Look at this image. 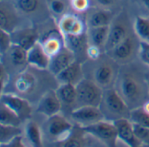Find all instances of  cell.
Returning <instances> with one entry per match:
<instances>
[{"label": "cell", "mask_w": 149, "mask_h": 147, "mask_svg": "<svg viewBox=\"0 0 149 147\" xmlns=\"http://www.w3.org/2000/svg\"><path fill=\"white\" fill-rule=\"evenodd\" d=\"M104 119L110 122H115L118 119H129L131 109L125 101L121 98L116 88L110 87L104 89L103 97L99 105Z\"/></svg>", "instance_id": "7a4b0ae2"}, {"label": "cell", "mask_w": 149, "mask_h": 147, "mask_svg": "<svg viewBox=\"0 0 149 147\" xmlns=\"http://www.w3.org/2000/svg\"><path fill=\"white\" fill-rule=\"evenodd\" d=\"M27 62L29 66L40 70H45L48 69L50 57L47 55L40 41L27 50Z\"/></svg>", "instance_id": "e0dca14e"}, {"label": "cell", "mask_w": 149, "mask_h": 147, "mask_svg": "<svg viewBox=\"0 0 149 147\" xmlns=\"http://www.w3.org/2000/svg\"><path fill=\"white\" fill-rule=\"evenodd\" d=\"M76 87L77 102L74 108L82 106L99 107L102 101L104 89H102L95 81L83 79L76 85Z\"/></svg>", "instance_id": "3957f363"}, {"label": "cell", "mask_w": 149, "mask_h": 147, "mask_svg": "<svg viewBox=\"0 0 149 147\" xmlns=\"http://www.w3.org/2000/svg\"><path fill=\"white\" fill-rule=\"evenodd\" d=\"M6 87V84H4L3 82H0V100H1L2 95H3L4 93H5Z\"/></svg>", "instance_id": "b9f144b4"}, {"label": "cell", "mask_w": 149, "mask_h": 147, "mask_svg": "<svg viewBox=\"0 0 149 147\" xmlns=\"http://www.w3.org/2000/svg\"><path fill=\"white\" fill-rule=\"evenodd\" d=\"M22 121L6 105L0 101V123L6 125L20 126Z\"/></svg>", "instance_id": "4dcf8cb0"}, {"label": "cell", "mask_w": 149, "mask_h": 147, "mask_svg": "<svg viewBox=\"0 0 149 147\" xmlns=\"http://www.w3.org/2000/svg\"><path fill=\"white\" fill-rule=\"evenodd\" d=\"M118 132V138L128 147H141V143L138 140L133 130V125L127 118L118 119L113 122Z\"/></svg>", "instance_id": "7c38bea8"}, {"label": "cell", "mask_w": 149, "mask_h": 147, "mask_svg": "<svg viewBox=\"0 0 149 147\" xmlns=\"http://www.w3.org/2000/svg\"><path fill=\"white\" fill-rule=\"evenodd\" d=\"M139 56L141 62L149 67V41H140L139 43Z\"/></svg>", "instance_id": "836d02e7"}, {"label": "cell", "mask_w": 149, "mask_h": 147, "mask_svg": "<svg viewBox=\"0 0 149 147\" xmlns=\"http://www.w3.org/2000/svg\"><path fill=\"white\" fill-rule=\"evenodd\" d=\"M74 60H76L74 59V54L64 46L60 52L50 58L47 70H49L55 77L61 70L71 64Z\"/></svg>", "instance_id": "5bb4252c"}, {"label": "cell", "mask_w": 149, "mask_h": 147, "mask_svg": "<svg viewBox=\"0 0 149 147\" xmlns=\"http://www.w3.org/2000/svg\"><path fill=\"white\" fill-rule=\"evenodd\" d=\"M86 54L87 56L92 59V60H97L99 58L100 54H101V49L94 45H91L89 44V46L86 49Z\"/></svg>", "instance_id": "f35d334b"}, {"label": "cell", "mask_w": 149, "mask_h": 147, "mask_svg": "<svg viewBox=\"0 0 149 147\" xmlns=\"http://www.w3.org/2000/svg\"><path fill=\"white\" fill-rule=\"evenodd\" d=\"M116 90L131 110L142 107L149 100L145 79L141 80L132 72H123L119 76Z\"/></svg>", "instance_id": "6da1fadb"}, {"label": "cell", "mask_w": 149, "mask_h": 147, "mask_svg": "<svg viewBox=\"0 0 149 147\" xmlns=\"http://www.w3.org/2000/svg\"><path fill=\"white\" fill-rule=\"evenodd\" d=\"M129 120L133 124L149 128V113H147L143 107L132 109L130 112Z\"/></svg>", "instance_id": "1f68e13d"}, {"label": "cell", "mask_w": 149, "mask_h": 147, "mask_svg": "<svg viewBox=\"0 0 149 147\" xmlns=\"http://www.w3.org/2000/svg\"><path fill=\"white\" fill-rule=\"evenodd\" d=\"M10 79H13V86L14 87L15 92L13 94H18L21 97L22 95L29 94L36 87L37 80L35 76L26 70L16 76L11 77Z\"/></svg>", "instance_id": "4fadbf2b"}, {"label": "cell", "mask_w": 149, "mask_h": 147, "mask_svg": "<svg viewBox=\"0 0 149 147\" xmlns=\"http://www.w3.org/2000/svg\"><path fill=\"white\" fill-rule=\"evenodd\" d=\"M2 55H3V54H2V52L0 51V61H1V59H2Z\"/></svg>", "instance_id": "bcb514c9"}, {"label": "cell", "mask_w": 149, "mask_h": 147, "mask_svg": "<svg viewBox=\"0 0 149 147\" xmlns=\"http://www.w3.org/2000/svg\"><path fill=\"white\" fill-rule=\"evenodd\" d=\"M13 3L21 15L33 16L41 10L43 0H15Z\"/></svg>", "instance_id": "83f0119b"}, {"label": "cell", "mask_w": 149, "mask_h": 147, "mask_svg": "<svg viewBox=\"0 0 149 147\" xmlns=\"http://www.w3.org/2000/svg\"><path fill=\"white\" fill-rule=\"evenodd\" d=\"M133 29L136 35L143 41H149V18L137 16L134 20Z\"/></svg>", "instance_id": "f546056e"}, {"label": "cell", "mask_w": 149, "mask_h": 147, "mask_svg": "<svg viewBox=\"0 0 149 147\" xmlns=\"http://www.w3.org/2000/svg\"><path fill=\"white\" fill-rule=\"evenodd\" d=\"M71 119L80 127H86L105 120L99 107L82 106L74 108L70 112Z\"/></svg>", "instance_id": "ba28073f"}, {"label": "cell", "mask_w": 149, "mask_h": 147, "mask_svg": "<svg viewBox=\"0 0 149 147\" xmlns=\"http://www.w3.org/2000/svg\"><path fill=\"white\" fill-rule=\"evenodd\" d=\"M56 94L62 106H76L77 87L73 84H60L55 90Z\"/></svg>", "instance_id": "603a6c76"}, {"label": "cell", "mask_w": 149, "mask_h": 147, "mask_svg": "<svg viewBox=\"0 0 149 147\" xmlns=\"http://www.w3.org/2000/svg\"><path fill=\"white\" fill-rule=\"evenodd\" d=\"M85 135L86 132L77 125L67 139L59 143V147H86Z\"/></svg>", "instance_id": "4316f807"}, {"label": "cell", "mask_w": 149, "mask_h": 147, "mask_svg": "<svg viewBox=\"0 0 149 147\" xmlns=\"http://www.w3.org/2000/svg\"><path fill=\"white\" fill-rule=\"evenodd\" d=\"M12 44L11 34L0 27V51L5 53Z\"/></svg>", "instance_id": "d590c367"}, {"label": "cell", "mask_w": 149, "mask_h": 147, "mask_svg": "<svg viewBox=\"0 0 149 147\" xmlns=\"http://www.w3.org/2000/svg\"><path fill=\"white\" fill-rule=\"evenodd\" d=\"M86 134H89L102 142L106 147H117L118 132L113 122L103 120L97 123L81 127Z\"/></svg>", "instance_id": "8992f818"}, {"label": "cell", "mask_w": 149, "mask_h": 147, "mask_svg": "<svg viewBox=\"0 0 149 147\" xmlns=\"http://www.w3.org/2000/svg\"><path fill=\"white\" fill-rule=\"evenodd\" d=\"M12 43L29 50L40 40L38 31L32 27H21L11 34Z\"/></svg>", "instance_id": "30bf717a"}, {"label": "cell", "mask_w": 149, "mask_h": 147, "mask_svg": "<svg viewBox=\"0 0 149 147\" xmlns=\"http://www.w3.org/2000/svg\"><path fill=\"white\" fill-rule=\"evenodd\" d=\"M0 147H27V145L26 144V143L23 140V136H19L17 137H15L14 139H13L11 142L5 143V144H1Z\"/></svg>", "instance_id": "74e56055"}, {"label": "cell", "mask_w": 149, "mask_h": 147, "mask_svg": "<svg viewBox=\"0 0 149 147\" xmlns=\"http://www.w3.org/2000/svg\"><path fill=\"white\" fill-rule=\"evenodd\" d=\"M143 6L149 11V0H141Z\"/></svg>", "instance_id": "7bdbcfd3"}, {"label": "cell", "mask_w": 149, "mask_h": 147, "mask_svg": "<svg viewBox=\"0 0 149 147\" xmlns=\"http://www.w3.org/2000/svg\"><path fill=\"white\" fill-rule=\"evenodd\" d=\"M62 105L56 94L55 90L47 91L40 99L36 111L47 117H51L54 115L60 114Z\"/></svg>", "instance_id": "8fae6325"}, {"label": "cell", "mask_w": 149, "mask_h": 147, "mask_svg": "<svg viewBox=\"0 0 149 147\" xmlns=\"http://www.w3.org/2000/svg\"><path fill=\"white\" fill-rule=\"evenodd\" d=\"M113 1H114V0H97V2L101 6H104V7H106V6H111L113 3Z\"/></svg>", "instance_id": "60d3db41"}, {"label": "cell", "mask_w": 149, "mask_h": 147, "mask_svg": "<svg viewBox=\"0 0 149 147\" xmlns=\"http://www.w3.org/2000/svg\"><path fill=\"white\" fill-rule=\"evenodd\" d=\"M74 127L73 123L60 113L47 117L44 124V131L50 140L60 143L71 135Z\"/></svg>", "instance_id": "5b68a950"}, {"label": "cell", "mask_w": 149, "mask_h": 147, "mask_svg": "<svg viewBox=\"0 0 149 147\" xmlns=\"http://www.w3.org/2000/svg\"><path fill=\"white\" fill-rule=\"evenodd\" d=\"M110 26L99 27H92L90 28L88 34V40L91 45H94L97 48L104 49L108 34H109Z\"/></svg>", "instance_id": "484cf974"}, {"label": "cell", "mask_w": 149, "mask_h": 147, "mask_svg": "<svg viewBox=\"0 0 149 147\" xmlns=\"http://www.w3.org/2000/svg\"><path fill=\"white\" fill-rule=\"evenodd\" d=\"M0 101H2L12 111H13L22 122L25 120H29L30 116L32 115V106L24 97L7 92L4 93Z\"/></svg>", "instance_id": "9c48e42d"}, {"label": "cell", "mask_w": 149, "mask_h": 147, "mask_svg": "<svg viewBox=\"0 0 149 147\" xmlns=\"http://www.w3.org/2000/svg\"><path fill=\"white\" fill-rule=\"evenodd\" d=\"M10 78L11 77L9 75L6 66L1 61H0V82H3L4 84L7 85L10 80Z\"/></svg>", "instance_id": "ab89813d"}, {"label": "cell", "mask_w": 149, "mask_h": 147, "mask_svg": "<svg viewBox=\"0 0 149 147\" xmlns=\"http://www.w3.org/2000/svg\"><path fill=\"white\" fill-rule=\"evenodd\" d=\"M22 136L27 147H43V133L36 122L33 120L26 122Z\"/></svg>", "instance_id": "2e32d148"}, {"label": "cell", "mask_w": 149, "mask_h": 147, "mask_svg": "<svg viewBox=\"0 0 149 147\" xmlns=\"http://www.w3.org/2000/svg\"><path fill=\"white\" fill-rule=\"evenodd\" d=\"M39 41L50 58L60 52L61 49L64 47L63 36L61 33L57 34L54 32H50L43 39H40Z\"/></svg>", "instance_id": "44dd1931"}, {"label": "cell", "mask_w": 149, "mask_h": 147, "mask_svg": "<svg viewBox=\"0 0 149 147\" xmlns=\"http://www.w3.org/2000/svg\"><path fill=\"white\" fill-rule=\"evenodd\" d=\"M23 129L20 126L6 125L0 123V145L11 142L15 137L21 136Z\"/></svg>", "instance_id": "f1b7e54d"}, {"label": "cell", "mask_w": 149, "mask_h": 147, "mask_svg": "<svg viewBox=\"0 0 149 147\" xmlns=\"http://www.w3.org/2000/svg\"><path fill=\"white\" fill-rule=\"evenodd\" d=\"M56 80L59 84H73L77 85L79 83L83 78L82 65L79 62L74 60L67 68L61 70L59 74L55 76Z\"/></svg>", "instance_id": "ac0fdd59"}, {"label": "cell", "mask_w": 149, "mask_h": 147, "mask_svg": "<svg viewBox=\"0 0 149 147\" xmlns=\"http://www.w3.org/2000/svg\"><path fill=\"white\" fill-rule=\"evenodd\" d=\"M142 107H143V108H144L147 113H149V100H148Z\"/></svg>", "instance_id": "ee69618b"}, {"label": "cell", "mask_w": 149, "mask_h": 147, "mask_svg": "<svg viewBox=\"0 0 149 147\" xmlns=\"http://www.w3.org/2000/svg\"><path fill=\"white\" fill-rule=\"evenodd\" d=\"M1 62L6 66L10 77L19 74L29 66L27 62V51L13 43L9 49L3 53Z\"/></svg>", "instance_id": "277c9868"}, {"label": "cell", "mask_w": 149, "mask_h": 147, "mask_svg": "<svg viewBox=\"0 0 149 147\" xmlns=\"http://www.w3.org/2000/svg\"><path fill=\"white\" fill-rule=\"evenodd\" d=\"M145 81H146V84L147 86V89H148V93H149V74H146L145 76Z\"/></svg>", "instance_id": "f6af8a7d"}, {"label": "cell", "mask_w": 149, "mask_h": 147, "mask_svg": "<svg viewBox=\"0 0 149 147\" xmlns=\"http://www.w3.org/2000/svg\"><path fill=\"white\" fill-rule=\"evenodd\" d=\"M112 20V14L106 9H97L90 13L87 24L90 28L110 26Z\"/></svg>", "instance_id": "d4e9b609"}, {"label": "cell", "mask_w": 149, "mask_h": 147, "mask_svg": "<svg viewBox=\"0 0 149 147\" xmlns=\"http://www.w3.org/2000/svg\"><path fill=\"white\" fill-rule=\"evenodd\" d=\"M72 7L77 12H84L90 6L89 0H71Z\"/></svg>", "instance_id": "8d00e7d4"}, {"label": "cell", "mask_w": 149, "mask_h": 147, "mask_svg": "<svg viewBox=\"0 0 149 147\" xmlns=\"http://www.w3.org/2000/svg\"><path fill=\"white\" fill-rule=\"evenodd\" d=\"M134 51V41L131 36H127L124 41L115 46L112 49L108 51L109 55L117 62L128 61Z\"/></svg>", "instance_id": "d6986e66"}, {"label": "cell", "mask_w": 149, "mask_h": 147, "mask_svg": "<svg viewBox=\"0 0 149 147\" xmlns=\"http://www.w3.org/2000/svg\"><path fill=\"white\" fill-rule=\"evenodd\" d=\"M0 27L10 34L21 27V14L8 0H0Z\"/></svg>", "instance_id": "52a82bcc"}, {"label": "cell", "mask_w": 149, "mask_h": 147, "mask_svg": "<svg viewBox=\"0 0 149 147\" xmlns=\"http://www.w3.org/2000/svg\"><path fill=\"white\" fill-rule=\"evenodd\" d=\"M58 28L62 36L69 34L78 35L85 33L83 21L73 14H64L58 23Z\"/></svg>", "instance_id": "9a60e30c"}, {"label": "cell", "mask_w": 149, "mask_h": 147, "mask_svg": "<svg viewBox=\"0 0 149 147\" xmlns=\"http://www.w3.org/2000/svg\"><path fill=\"white\" fill-rule=\"evenodd\" d=\"M66 4L63 0H50L48 3L49 10L56 15L62 14L66 10Z\"/></svg>", "instance_id": "e575fe53"}, {"label": "cell", "mask_w": 149, "mask_h": 147, "mask_svg": "<svg viewBox=\"0 0 149 147\" xmlns=\"http://www.w3.org/2000/svg\"><path fill=\"white\" fill-rule=\"evenodd\" d=\"M114 79V69L111 64L108 63H102L99 64L94 72V81L102 88L107 89L111 87Z\"/></svg>", "instance_id": "ffe728a7"}, {"label": "cell", "mask_w": 149, "mask_h": 147, "mask_svg": "<svg viewBox=\"0 0 149 147\" xmlns=\"http://www.w3.org/2000/svg\"><path fill=\"white\" fill-rule=\"evenodd\" d=\"M133 130L136 137L142 145H149V128L133 124Z\"/></svg>", "instance_id": "d6a6232c"}, {"label": "cell", "mask_w": 149, "mask_h": 147, "mask_svg": "<svg viewBox=\"0 0 149 147\" xmlns=\"http://www.w3.org/2000/svg\"><path fill=\"white\" fill-rule=\"evenodd\" d=\"M141 147H142V146H141ZM148 147H149V145H148Z\"/></svg>", "instance_id": "7dc6e473"}, {"label": "cell", "mask_w": 149, "mask_h": 147, "mask_svg": "<svg viewBox=\"0 0 149 147\" xmlns=\"http://www.w3.org/2000/svg\"><path fill=\"white\" fill-rule=\"evenodd\" d=\"M64 46L70 49L74 54L76 52H80L82 50H85L89 46L88 34L85 32L82 34L74 35L69 34L63 36Z\"/></svg>", "instance_id": "cb8c5ba5"}, {"label": "cell", "mask_w": 149, "mask_h": 147, "mask_svg": "<svg viewBox=\"0 0 149 147\" xmlns=\"http://www.w3.org/2000/svg\"><path fill=\"white\" fill-rule=\"evenodd\" d=\"M127 30L125 26L120 22H115L112 25H110L108 39L104 47L105 51H110L122 41L127 37Z\"/></svg>", "instance_id": "7402d4cb"}]
</instances>
